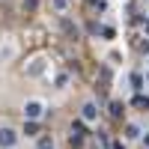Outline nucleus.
Masks as SVG:
<instances>
[{
  "label": "nucleus",
  "instance_id": "20e7f679",
  "mask_svg": "<svg viewBox=\"0 0 149 149\" xmlns=\"http://www.w3.org/2000/svg\"><path fill=\"white\" fill-rule=\"evenodd\" d=\"M39 149H54V140H51V137H42V140H39Z\"/></svg>",
  "mask_w": 149,
  "mask_h": 149
},
{
  "label": "nucleus",
  "instance_id": "7ed1b4c3",
  "mask_svg": "<svg viewBox=\"0 0 149 149\" xmlns=\"http://www.w3.org/2000/svg\"><path fill=\"white\" fill-rule=\"evenodd\" d=\"M84 119H95V107H93V104L84 107Z\"/></svg>",
  "mask_w": 149,
  "mask_h": 149
},
{
  "label": "nucleus",
  "instance_id": "f257e3e1",
  "mask_svg": "<svg viewBox=\"0 0 149 149\" xmlns=\"http://www.w3.org/2000/svg\"><path fill=\"white\" fill-rule=\"evenodd\" d=\"M42 113H45V104H42V102H36V98L24 104V119H39Z\"/></svg>",
  "mask_w": 149,
  "mask_h": 149
},
{
  "label": "nucleus",
  "instance_id": "f03ea898",
  "mask_svg": "<svg viewBox=\"0 0 149 149\" xmlns=\"http://www.w3.org/2000/svg\"><path fill=\"white\" fill-rule=\"evenodd\" d=\"M15 143H18V134L3 125L0 128V149H15Z\"/></svg>",
  "mask_w": 149,
  "mask_h": 149
},
{
  "label": "nucleus",
  "instance_id": "39448f33",
  "mask_svg": "<svg viewBox=\"0 0 149 149\" xmlns=\"http://www.w3.org/2000/svg\"><path fill=\"white\" fill-rule=\"evenodd\" d=\"M54 6L57 9H66V0H54Z\"/></svg>",
  "mask_w": 149,
  "mask_h": 149
}]
</instances>
